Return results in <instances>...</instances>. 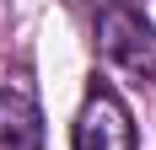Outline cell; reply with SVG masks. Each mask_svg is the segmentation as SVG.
<instances>
[{
	"instance_id": "1",
	"label": "cell",
	"mask_w": 156,
	"mask_h": 150,
	"mask_svg": "<svg viewBox=\"0 0 156 150\" xmlns=\"http://www.w3.org/2000/svg\"><path fill=\"white\" fill-rule=\"evenodd\" d=\"M70 145L76 150H140L135 118H129L124 97H119L108 80H92L76 123H70Z\"/></svg>"
},
{
	"instance_id": "2",
	"label": "cell",
	"mask_w": 156,
	"mask_h": 150,
	"mask_svg": "<svg viewBox=\"0 0 156 150\" xmlns=\"http://www.w3.org/2000/svg\"><path fill=\"white\" fill-rule=\"evenodd\" d=\"M97 48H102L119 70L140 75V80H156V27L140 11L108 0V5L97 11Z\"/></svg>"
},
{
	"instance_id": "3",
	"label": "cell",
	"mask_w": 156,
	"mask_h": 150,
	"mask_svg": "<svg viewBox=\"0 0 156 150\" xmlns=\"http://www.w3.org/2000/svg\"><path fill=\"white\" fill-rule=\"evenodd\" d=\"M0 150H43V113L27 91H0Z\"/></svg>"
},
{
	"instance_id": "4",
	"label": "cell",
	"mask_w": 156,
	"mask_h": 150,
	"mask_svg": "<svg viewBox=\"0 0 156 150\" xmlns=\"http://www.w3.org/2000/svg\"><path fill=\"white\" fill-rule=\"evenodd\" d=\"M113 5H129V11H140V0H113Z\"/></svg>"
}]
</instances>
